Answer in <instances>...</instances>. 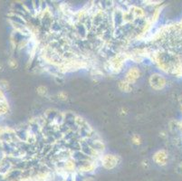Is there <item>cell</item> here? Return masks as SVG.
I'll list each match as a JSON object with an SVG mask.
<instances>
[{
    "mask_svg": "<svg viewBox=\"0 0 182 181\" xmlns=\"http://www.w3.org/2000/svg\"><path fill=\"white\" fill-rule=\"evenodd\" d=\"M150 83L151 85V87L155 90H161L163 89L166 85V80L165 78L160 75V74H153L150 76Z\"/></svg>",
    "mask_w": 182,
    "mask_h": 181,
    "instance_id": "6da1fadb",
    "label": "cell"
},
{
    "mask_svg": "<svg viewBox=\"0 0 182 181\" xmlns=\"http://www.w3.org/2000/svg\"><path fill=\"white\" fill-rule=\"evenodd\" d=\"M118 163V158L115 155H104L101 158V164L107 168H114Z\"/></svg>",
    "mask_w": 182,
    "mask_h": 181,
    "instance_id": "7a4b0ae2",
    "label": "cell"
},
{
    "mask_svg": "<svg viewBox=\"0 0 182 181\" xmlns=\"http://www.w3.org/2000/svg\"><path fill=\"white\" fill-rule=\"evenodd\" d=\"M141 76V72L138 68L136 67H133V68H131L127 74H126V81L129 82V83H134L136 81L138 80Z\"/></svg>",
    "mask_w": 182,
    "mask_h": 181,
    "instance_id": "3957f363",
    "label": "cell"
},
{
    "mask_svg": "<svg viewBox=\"0 0 182 181\" xmlns=\"http://www.w3.org/2000/svg\"><path fill=\"white\" fill-rule=\"evenodd\" d=\"M153 160L159 165H165L167 162V160H168V153L163 149L158 150L153 155Z\"/></svg>",
    "mask_w": 182,
    "mask_h": 181,
    "instance_id": "277c9868",
    "label": "cell"
},
{
    "mask_svg": "<svg viewBox=\"0 0 182 181\" xmlns=\"http://www.w3.org/2000/svg\"><path fill=\"white\" fill-rule=\"evenodd\" d=\"M119 86H120V89H121V91H123V92H130L131 90V83H129L126 80L121 81V82H120V84H119Z\"/></svg>",
    "mask_w": 182,
    "mask_h": 181,
    "instance_id": "5b68a950",
    "label": "cell"
},
{
    "mask_svg": "<svg viewBox=\"0 0 182 181\" xmlns=\"http://www.w3.org/2000/svg\"><path fill=\"white\" fill-rule=\"evenodd\" d=\"M46 92H47V88H46L45 86H39V87L37 88V93H38L39 95L44 96V94H46Z\"/></svg>",
    "mask_w": 182,
    "mask_h": 181,
    "instance_id": "8992f818",
    "label": "cell"
},
{
    "mask_svg": "<svg viewBox=\"0 0 182 181\" xmlns=\"http://www.w3.org/2000/svg\"><path fill=\"white\" fill-rule=\"evenodd\" d=\"M132 142H133L134 144H136V145L141 144V138H140L138 135H134V136L132 137Z\"/></svg>",
    "mask_w": 182,
    "mask_h": 181,
    "instance_id": "52a82bcc",
    "label": "cell"
}]
</instances>
